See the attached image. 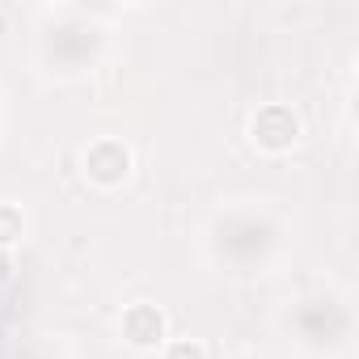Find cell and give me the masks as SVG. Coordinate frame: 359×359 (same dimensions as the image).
<instances>
[{
	"instance_id": "5",
	"label": "cell",
	"mask_w": 359,
	"mask_h": 359,
	"mask_svg": "<svg viewBox=\"0 0 359 359\" xmlns=\"http://www.w3.org/2000/svg\"><path fill=\"white\" fill-rule=\"evenodd\" d=\"M165 359H208V351H203L199 342H173V346L165 351Z\"/></svg>"
},
{
	"instance_id": "1",
	"label": "cell",
	"mask_w": 359,
	"mask_h": 359,
	"mask_svg": "<svg viewBox=\"0 0 359 359\" xmlns=\"http://www.w3.org/2000/svg\"><path fill=\"white\" fill-rule=\"evenodd\" d=\"M131 173V152L118 140H97L85 152V177H93L97 187H118Z\"/></svg>"
},
{
	"instance_id": "4",
	"label": "cell",
	"mask_w": 359,
	"mask_h": 359,
	"mask_svg": "<svg viewBox=\"0 0 359 359\" xmlns=\"http://www.w3.org/2000/svg\"><path fill=\"white\" fill-rule=\"evenodd\" d=\"M22 237V216L13 208H0V245H9Z\"/></svg>"
},
{
	"instance_id": "2",
	"label": "cell",
	"mask_w": 359,
	"mask_h": 359,
	"mask_svg": "<svg viewBox=\"0 0 359 359\" xmlns=\"http://www.w3.org/2000/svg\"><path fill=\"white\" fill-rule=\"evenodd\" d=\"M250 131H254V144H262L266 152H283V148L296 144L300 123H296V114L287 106H266V110H258V118H254Z\"/></svg>"
},
{
	"instance_id": "3",
	"label": "cell",
	"mask_w": 359,
	"mask_h": 359,
	"mask_svg": "<svg viewBox=\"0 0 359 359\" xmlns=\"http://www.w3.org/2000/svg\"><path fill=\"white\" fill-rule=\"evenodd\" d=\"M123 334L131 346H161L165 342V317L152 304H131L123 313Z\"/></svg>"
}]
</instances>
